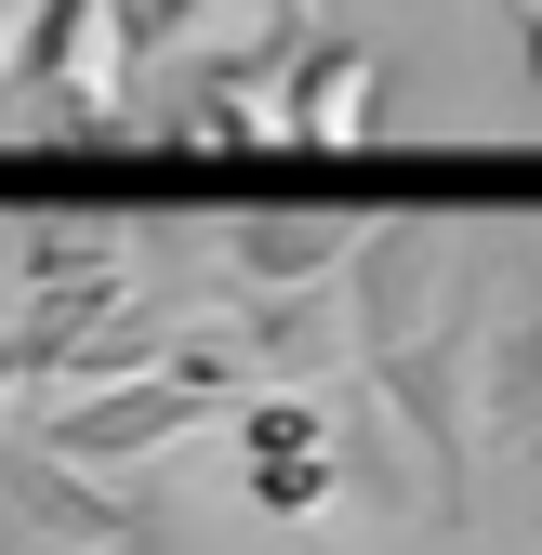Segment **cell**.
I'll use <instances>...</instances> for the list:
<instances>
[{
  "instance_id": "6da1fadb",
  "label": "cell",
  "mask_w": 542,
  "mask_h": 555,
  "mask_svg": "<svg viewBox=\"0 0 542 555\" xmlns=\"http://www.w3.org/2000/svg\"><path fill=\"white\" fill-rule=\"evenodd\" d=\"M477 251H490V225H463V212H371L358 251H345L358 358H384V344H424L437 318H463V305H477Z\"/></svg>"
},
{
  "instance_id": "7a4b0ae2",
  "label": "cell",
  "mask_w": 542,
  "mask_h": 555,
  "mask_svg": "<svg viewBox=\"0 0 542 555\" xmlns=\"http://www.w3.org/2000/svg\"><path fill=\"white\" fill-rule=\"evenodd\" d=\"M358 371H371V397L397 410V424L424 437L437 503L463 516V503H477V450H490V344H477V305L437 318L424 344H384V358H358Z\"/></svg>"
},
{
  "instance_id": "3957f363",
  "label": "cell",
  "mask_w": 542,
  "mask_h": 555,
  "mask_svg": "<svg viewBox=\"0 0 542 555\" xmlns=\"http://www.w3.org/2000/svg\"><path fill=\"white\" fill-rule=\"evenodd\" d=\"M238 490L264 503V516H331L345 503V410H331V384H251L238 410Z\"/></svg>"
},
{
  "instance_id": "277c9868",
  "label": "cell",
  "mask_w": 542,
  "mask_h": 555,
  "mask_svg": "<svg viewBox=\"0 0 542 555\" xmlns=\"http://www.w3.org/2000/svg\"><path fill=\"white\" fill-rule=\"evenodd\" d=\"M212 410H238L225 384H198V371H132V384H66V410H53V450L66 463H93V476H119V463H146V450H172V437H198Z\"/></svg>"
},
{
  "instance_id": "5b68a950",
  "label": "cell",
  "mask_w": 542,
  "mask_h": 555,
  "mask_svg": "<svg viewBox=\"0 0 542 555\" xmlns=\"http://www.w3.org/2000/svg\"><path fill=\"white\" fill-rule=\"evenodd\" d=\"M477 344H490V437L542 450V225H490V251H477Z\"/></svg>"
},
{
  "instance_id": "8992f818",
  "label": "cell",
  "mask_w": 542,
  "mask_h": 555,
  "mask_svg": "<svg viewBox=\"0 0 542 555\" xmlns=\"http://www.w3.org/2000/svg\"><path fill=\"white\" fill-rule=\"evenodd\" d=\"M358 225L371 212H345V198H251V212L212 225V251H225L238 292H318V278H345Z\"/></svg>"
},
{
  "instance_id": "52a82bcc",
  "label": "cell",
  "mask_w": 542,
  "mask_h": 555,
  "mask_svg": "<svg viewBox=\"0 0 542 555\" xmlns=\"http://www.w3.org/2000/svg\"><path fill=\"white\" fill-rule=\"evenodd\" d=\"M225 344L264 384H345L358 371V305H345V278H318V292H225Z\"/></svg>"
},
{
  "instance_id": "ba28073f",
  "label": "cell",
  "mask_w": 542,
  "mask_h": 555,
  "mask_svg": "<svg viewBox=\"0 0 542 555\" xmlns=\"http://www.w3.org/2000/svg\"><path fill=\"white\" fill-rule=\"evenodd\" d=\"M132 251H146V212H27V225H14L27 305H40V292H93V278H132Z\"/></svg>"
},
{
  "instance_id": "9c48e42d",
  "label": "cell",
  "mask_w": 542,
  "mask_h": 555,
  "mask_svg": "<svg viewBox=\"0 0 542 555\" xmlns=\"http://www.w3.org/2000/svg\"><path fill=\"white\" fill-rule=\"evenodd\" d=\"M384 119V40H305V146L358 159Z\"/></svg>"
},
{
  "instance_id": "30bf717a",
  "label": "cell",
  "mask_w": 542,
  "mask_h": 555,
  "mask_svg": "<svg viewBox=\"0 0 542 555\" xmlns=\"http://www.w3.org/2000/svg\"><path fill=\"white\" fill-rule=\"evenodd\" d=\"M40 14H53V0H0V106H14V80H27V40H40Z\"/></svg>"
},
{
  "instance_id": "8fae6325",
  "label": "cell",
  "mask_w": 542,
  "mask_h": 555,
  "mask_svg": "<svg viewBox=\"0 0 542 555\" xmlns=\"http://www.w3.org/2000/svg\"><path fill=\"white\" fill-rule=\"evenodd\" d=\"M503 27H516V53H529V80H542V0H503Z\"/></svg>"
},
{
  "instance_id": "7c38bea8",
  "label": "cell",
  "mask_w": 542,
  "mask_h": 555,
  "mask_svg": "<svg viewBox=\"0 0 542 555\" xmlns=\"http://www.w3.org/2000/svg\"><path fill=\"white\" fill-rule=\"evenodd\" d=\"M172 14H185V0H132V27H146V53H159V27H172Z\"/></svg>"
}]
</instances>
